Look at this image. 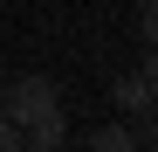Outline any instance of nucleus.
I'll return each mask as SVG.
<instances>
[{
	"instance_id": "nucleus-3",
	"label": "nucleus",
	"mask_w": 158,
	"mask_h": 152,
	"mask_svg": "<svg viewBox=\"0 0 158 152\" xmlns=\"http://www.w3.org/2000/svg\"><path fill=\"white\" fill-rule=\"evenodd\" d=\"M144 104H151L144 76H124V83H117V111H144Z\"/></svg>"
},
{
	"instance_id": "nucleus-4",
	"label": "nucleus",
	"mask_w": 158,
	"mask_h": 152,
	"mask_svg": "<svg viewBox=\"0 0 158 152\" xmlns=\"http://www.w3.org/2000/svg\"><path fill=\"white\" fill-rule=\"evenodd\" d=\"M138 35H144V48H158V0H144V14H138Z\"/></svg>"
},
{
	"instance_id": "nucleus-5",
	"label": "nucleus",
	"mask_w": 158,
	"mask_h": 152,
	"mask_svg": "<svg viewBox=\"0 0 158 152\" xmlns=\"http://www.w3.org/2000/svg\"><path fill=\"white\" fill-rule=\"evenodd\" d=\"M138 76H144V90H151V111H158V48H144V69H138Z\"/></svg>"
},
{
	"instance_id": "nucleus-1",
	"label": "nucleus",
	"mask_w": 158,
	"mask_h": 152,
	"mask_svg": "<svg viewBox=\"0 0 158 152\" xmlns=\"http://www.w3.org/2000/svg\"><path fill=\"white\" fill-rule=\"evenodd\" d=\"M0 111H7L21 124V152H55L69 138V124H62V97L48 76H14L7 90H0Z\"/></svg>"
},
{
	"instance_id": "nucleus-6",
	"label": "nucleus",
	"mask_w": 158,
	"mask_h": 152,
	"mask_svg": "<svg viewBox=\"0 0 158 152\" xmlns=\"http://www.w3.org/2000/svg\"><path fill=\"white\" fill-rule=\"evenodd\" d=\"M0 152H21V124H14L7 111H0Z\"/></svg>"
},
{
	"instance_id": "nucleus-2",
	"label": "nucleus",
	"mask_w": 158,
	"mask_h": 152,
	"mask_svg": "<svg viewBox=\"0 0 158 152\" xmlns=\"http://www.w3.org/2000/svg\"><path fill=\"white\" fill-rule=\"evenodd\" d=\"M89 145H96V152H131L138 138H131V124H96V132H89Z\"/></svg>"
}]
</instances>
